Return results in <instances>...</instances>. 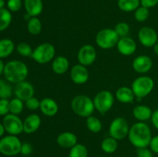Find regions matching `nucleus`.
<instances>
[{
  "label": "nucleus",
  "instance_id": "f257e3e1",
  "mask_svg": "<svg viewBox=\"0 0 158 157\" xmlns=\"http://www.w3.org/2000/svg\"><path fill=\"white\" fill-rule=\"evenodd\" d=\"M127 137L131 145L137 149H141L149 146L152 133L148 124L144 122H138L131 126Z\"/></svg>",
  "mask_w": 158,
  "mask_h": 157
},
{
  "label": "nucleus",
  "instance_id": "f03ea898",
  "mask_svg": "<svg viewBox=\"0 0 158 157\" xmlns=\"http://www.w3.org/2000/svg\"><path fill=\"white\" fill-rule=\"evenodd\" d=\"M5 78L10 83L17 84L25 81L29 75V69L27 65L19 60H12L5 65Z\"/></svg>",
  "mask_w": 158,
  "mask_h": 157
},
{
  "label": "nucleus",
  "instance_id": "7ed1b4c3",
  "mask_svg": "<svg viewBox=\"0 0 158 157\" xmlns=\"http://www.w3.org/2000/svg\"><path fill=\"white\" fill-rule=\"evenodd\" d=\"M71 109L76 115L83 118H87L94 114V100L86 95H76L71 101Z\"/></svg>",
  "mask_w": 158,
  "mask_h": 157
},
{
  "label": "nucleus",
  "instance_id": "20e7f679",
  "mask_svg": "<svg viewBox=\"0 0 158 157\" xmlns=\"http://www.w3.org/2000/svg\"><path fill=\"white\" fill-rule=\"evenodd\" d=\"M154 88V81L148 75H140L133 81L131 89L136 98L142 99L148 96Z\"/></svg>",
  "mask_w": 158,
  "mask_h": 157
},
{
  "label": "nucleus",
  "instance_id": "39448f33",
  "mask_svg": "<svg viewBox=\"0 0 158 157\" xmlns=\"http://www.w3.org/2000/svg\"><path fill=\"white\" fill-rule=\"evenodd\" d=\"M56 49L51 43L44 42L37 46L33 49L31 58L38 64L44 65L50 62L55 58Z\"/></svg>",
  "mask_w": 158,
  "mask_h": 157
},
{
  "label": "nucleus",
  "instance_id": "423d86ee",
  "mask_svg": "<svg viewBox=\"0 0 158 157\" xmlns=\"http://www.w3.org/2000/svg\"><path fill=\"white\" fill-rule=\"evenodd\" d=\"M119 38L120 37L115 32L114 29L106 28L97 32L95 42L100 49L107 50V49H111L117 46Z\"/></svg>",
  "mask_w": 158,
  "mask_h": 157
},
{
  "label": "nucleus",
  "instance_id": "0eeeda50",
  "mask_svg": "<svg viewBox=\"0 0 158 157\" xmlns=\"http://www.w3.org/2000/svg\"><path fill=\"white\" fill-rule=\"evenodd\" d=\"M22 142L17 135H8L0 139V152L6 156H14L21 152Z\"/></svg>",
  "mask_w": 158,
  "mask_h": 157
},
{
  "label": "nucleus",
  "instance_id": "6e6552de",
  "mask_svg": "<svg viewBox=\"0 0 158 157\" xmlns=\"http://www.w3.org/2000/svg\"><path fill=\"white\" fill-rule=\"evenodd\" d=\"M94 104L96 110L104 115L112 109L114 104V96L108 90H101L94 98Z\"/></svg>",
  "mask_w": 158,
  "mask_h": 157
},
{
  "label": "nucleus",
  "instance_id": "1a4fd4ad",
  "mask_svg": "<svg viewBox=\"0 0 158 157\" xmlns=\"http://www.w3.org/2000/svg\"><path fill=\"white\" fill-rule=\"evenodd\" d=\"M130 126L127 120L123 117H117L111 122L109 127L110 136L115 139H123L129 134Z\"/></svg>",
  "mask_w": 158,
  "mask_h": 157
},
{
  "label": "nucleus",
  "instance_id": "9d476101",
  "mask_svg": "<svg viewBox=\"0 0 158 157\" xmlns=\"http://www.w3.org/2000/svg\"><path fill=\"white\" fill-rule=\"evenodd\" d=\"M2 124L9 135H19L23 132V121L17 115L9 113L3 117Z\"/></svg>",
  "mask_w": 158,
  "mask_h": 157
},
{
  "label": "nucleus",
  "instance_id": "9b49d317",
  "mask_svg": "<svg viewBox=\"0 0 158 157\" xmlns=\"http://www.w3.org/2000/svg\"><path fill=\"white\" fill-rule=\"evenodd\" d=\"M137 38L140 44L147 48L154 47V45L158 42L157 32L149 26L140 28L137 33Z\"/></svg>",
  "mask_w": 158,
  "mask_h": 157
},
{
  "label": "nucleus",
  "instance_id": "f8f14e48",
  "mask_svg": "<svg viewBox=\"0 0 158 157\" xmlns=\"http://www.w3.org/2000/svg\"><path fill=\"white\" fill-rule=\"evenodd\" d=\"M97 50L92 45L86 44L82 46L77 53V60L79 63L84 66L94 64L97 59Z\"/></svg>",
  "mask_w": 158,
  "mask_h": 157
},
{
  "label": "nucleus",
  "instance_id": "ddd939ff",
  "mask_svg": "<svg viewBox=\"0 0 158 157\" xmlns=\"http://www.w3.org/2000/svg\"><path fill=\"white\" fill-rule=\"evenodd\" d=\"M13 92L16 98L25 102L34 96L35 89L30 83L25 80V81L15 84Z\"/></svg>",
  "mask_w": 158,
  "mask_h": 157
},
{
  "label": "nucleus",
  "instance_id": "4468645a",
  "mask_svg": "<svg viewBox=\"0 0 158 157\" xmlns=\"http://www.w3.org/2000/svg\"><path fill=\"white\" fill-rule=\"evenodd\" d=\"M89 77V71L86 66L77 64L70 69V78L75 84L83 85L88 81Z\"/></svg>",
  "mask_w": 158,
  "mask_h": 157
},
{
  "label": "nucleus",
  "instance_id": "2eb2a0df",
  "mask_svg": "<svg viewBox=\"0 0 158 157\" xmlns=\"http://www.w3.org/2000/svg\"><path fill=\"white\" fill-rule=\"evenodd\" d=\"M117 49L122 55L130 56L135 53L137 51V43L131 37H123L119 38L117 44Z\"/></svg>",
  "mask_w": 158,
  "mask_h": 157
},
{
  "label": "nucleus",
  "instance_id": "dca6fc26",
  "mask_svg": "<svg viewBox=\"0 0 158 157\" xmlns=\"http://www.w3.org/2000/svg\"><path fill=\"white\" fill-rule=\"evenodd\" d=\"M153 66L151 58L146 55H140L136 57L132 62V67L136 72L145 74L149 72Z\"/></svg>",
  "mask_w": 158,
  "mask_h": 157
},
{
  "label": "nucleus",
  "instance_id": "f3484780",
  "mask_svg": "<svg viewBox=\"0 0 158 157\" xmlns=\"http://www.w3.org/2000/svg\"><path fill=\"white\" fill-rule=\"evenodd\" d=\"M40 111L47 117H53L59 111L58 103L52 99L46 97L40 101Z\"/></svg>",
  "mask_w": 158,
  "mask_h": 157
},
{
  "label": "nucleus",
  "instance_id": "a211bd4d",
  "mask_svg": "<svg viewBox=\"0 0 158 157\" xmlns=\"http://www.w3.org/2000/svg\"><path fill=\"white\" fill-rule=\"evenodd\" d=\"M42 124L41 118L35 113L28 115L23 121V132L26 134H32L40 129Z\"/></svg>",
  "mask_w": 158,
  "mask_h": 157
},
{
  "label": "nucleus",
  "instance_id": "6ab92c4d",
  "mask_svg": "<svg viewBox=\"0 0 158 157\" xmlns=\"http://www.w3.org/2000/svg\"><path fill=\"white\" fill-rule=\"evenodd\" d=\"M78 139L76 134L72 132H63L59 134L56 138V143L59 146L64 149H69L77 144Z\"/></svg>",
  "mask_w": 158,
  "mask_h": 157
},
{
  "label": "nucleus",
  "instance_id": "aec40b11",
  "mask_svg": "<svg viewBox=\"0 0 158 157\" xmlns=\"http://www.w3.org/2000/svg\"><path fill=\"white\" fill-rule=\"evenodd\" d=\"M24 7L29 16L37 17L43 12V3L42 0H24Z\"/></svg>",
  "mask_w": 158,
  "mask_h": 157
},
{
  "label": "nucleus",
  "instance_id": "412c9836",
  "mask_svg": "<svg viewBox=\"0 0 158 157\" xmlns=\"http://www.w3.org/2000/svg\"><path fill=\"white\" fill-rule=\"evenodd\" d=\"M69 69V62L66 57L60 55L52 61V70L56 75H63Z\"/></svg>",
  "mask_w": 158,
  "mask_h": 157
},
{
  "label": "nucleus",
  "instance_id": "4be33fe9",
  "mask_svg": "<svg viewBox=\"0 0 158 157\" xmlns=\"http://www.w3.org/2000/svg\"><path fill=\"white\" fill-rule=\"evenodd\" d=\"M132 114L139 122H145L151 119L153 111L149 106L145 105H137L133 109Z\"/></svg>",
  "mask_w": 158,
  "mask_h": 157
},
{
  "label": "nucleus",
  "instance_id": "5701e85b",
  "mask_svg": "<svg viewBox=\"0 0 158 157\" xmlns=\"http://www.w3.org/2000/svg\"><path fill=\"white\" fill-rule=\"evenodd\" d=\"M115 97L120 103H132L136 98L132 89L127 86H122L119 88L115 93Z\"/></svg>",
  "mask_w": 158,
  "mask_h": 157
},
{
  "label": "nucleus",
  "instance_id": "b1692460",
  "mask_svg": "<svg viewBox=\"0 0 158 157\" xmlns=\"http://www.w3.org/2000/svg\"><path fill=\"white\" fill-rule=\"evenodd\" d=\"M15 44L10 38L0 39V58L9 57L15 50Z\"/></svg>",
  "mask_w": 158,
  "mask_h": 157
},
{
  "label": "nucleus",
  "instance_id": "393cba45",
  "mask_svg": "<svg viewBox=\"0 0 158 157\" xmlns=\"http://www.w3.org/2000/svg\"><path fill=\"white\" fill-rule=\"evenodd\" d=\"M117 5L123 12H132L140 6V0H118Z\"/></svg>",
  "mask_w": 158,
  "mask_h": 157
},
{
  "label": "nucleus",
  "instance_id": "a878e982",
  "mask_svg": "<svg viewBox=\"0 0 158 157\" xmlns=\"http://www.w3.org/2000/svg\"><path fill=\"white\" fill-rule=\"evenodd\" d=\"M43 30V24L38 17H31L27 21V31L32 35H37Z\"/></svg>",
  "mask_w": 158,
  "mask_h": 157
},
{
  "label": "nucleus",
  "instance_id": "bb28decb",
  "mask_svg": "<svg viewBox=\"0 0 158 157\" xmlns=\"http://www.w3.org/2000/svg\"><path fill=\"white\" fill-rule=\"evenodd\" d=\"M100 147L105 153L112 154L117 151L118 148V143H117V140L113 137H106L102 141Z\"/></svg>",
  "mask_w": 158,
  "mask_h": 157
},
{
  "label": "nucleus",
  "instance_id": "cd10ccee",
  "mask_svg": "<svg viewBox=\"0 0 158 157\" xmlns=\"http://www.w3.org/2000/svg\"><path fill=\"white\" fill-rule=\"evenodd\" d=\"M12 20V12L8 9H0V32H3L9 28Z\"/></svg>",
  "mask_w": 158,
  "mask_h": 157
},
{
  "label": "nucleus",
  "instance_id": "c85d7f7f",
  "mask_svg": "<svg viewBox=\"0 0 158 157\" xmlns=\"http://www.w3.org/2000/svg\"><path fill=\"white\" fill-rule=\"evenodd\" d=\"M86 126L87 129L94 133H98L102 130V128H103V124L100 119L93 115L86 118Z\"/></svg>",
  "mask_w": 158,
  "mask_h": 157
},
{
  "label": "nucleus",
  "instance_id": "c756f323",
  "mask_svg": "<svg viewBox=\"0 0 158 157\" xmlns=\"http://www.w3.org/2000/svg\"><path fill=\"white\" fill-rule=\"evenodd\" d=\"M68 157H88V149L83 144L77 143L69 149Z\"/></svg>",
  "mask_w": 158,
  "mask_h": 157
},
{
  "label": "nucleus",
  "instance_id": "7c9ffc66",
  "mask_svg": "<svg viewBox=\"0 0 158 157\" xmlns=\"http://www.w3.org/2000/svg\"><path fill=\"white\" fill-rule=\"evenodd\" d=\"M13 92L11 83L7 80L0 79V99H9Z\"/></svg>",
  "mask_w": 158,
  "mask_h": 157
},
{
  "label": "nucleus",
  "instance_id": "2f4dec72",
  "mask_svg": "<svg viewBox=\"0 0 158 157\" xmlns=\"http://www.w3.org/2000/svg\"><path fill=\"white\" fill-rule=\"evenodd\" d=\"M24 101L19 99L18 98H14L9 103V109H10V113L14 115H19L24 109L25 104L23 103Z\"/></svg>",
  "mask_w": 158,
  "mask_h": 157
},
{
  "label": "nucleus",
  "instance_id": "473e14b6",
  "mask_svg": "<svg viewBox=\"0 0 158 157\" xmlns=\"http://www.w3.org/2000/svg\"><path fill=\"white\" fill-rule=\"evenodd\" d=\"M15 49L17 52L23 57H31L33 52V49H32L30 45L25 42H20L19 43H18Z\"/></svg>",
  "mask_w": 158,
  "mask_h": 157
},
{
  "label": "nucleus",
  "instance_id": "72a5a7b5",
  "mask_svg": "<svg viewBox=\"0 0 158 157\" xmlns=\"http://www.w3.org/2000/svg\"><path fill=\"white\" fill-rule=\"evenodd\" d=\"M150 11L149 9L145 8L143 6H139L135 11H134V18L136 21L139 22H145L149 18Z\"/></svg>",
  "mask_w": 158,
  "mask_h": 157
},
{
  "label": "nucleus",
  "instance_id": "f704fd0d",
  "mask_svg": "<svg viewBox=\"0 0 158 157\" xmlns=\"http://www.w3.org/2000/svg\"><path fill=\"white\" fill-rule=\"evenodd\" d=\"M130 29L131 28H130L129 24L125 22H118L114 27V30H115V32H117V34L119 35L120 38L127 36L130 32Z\"/></svg>",
  "mask_w": 158,
  "mask_h": 157
},
{
  "label": "nucleus",
  "instance_id": "c9c22d12",
  "mask_svg": "<svg viewBox=\"0 0 158 157\" xmlns=\"http://www.w3.org/2000/svg\"><path fill=\"white\" fill-rule=\"evenodd\" d=\"M25 106L27 109L31 111H35L36 109H40V101L35 97H32L26 101H25Z\"/></svg>",
  "mask_w": 158,
  "mask_h": 157
},
{
  "label": "nucleus",
  "instance_id": "e433bc0d",
  "mask_svg": "<svg viewBox=\"0 0 158 157\" xmlns=\"http://www.w3.org/2000/svg\"><path fill=\"white\" fill-rule=\"evenodd\" d=\"M23 6L22 0H8L7 7L11 12H17Z\"/></svg>",
  "mask_w": 158,
  "mask_h": 157
},
{
  "label": "nucleus",
  "instance_id": "4c0bfd02",
  "mask_svg": "<svg viewBox=\"0 0 158 157\" xmlns=\"http://www.w3.org/2000/svg\"><path fill=\"white\" fill-rule=\"evenodd\" d=\"M9 103L8 99H0V115L5 116L10 112Z\"/></svg>",
  "mask_w": 158,
  "mask_h": 157
},
{
  "label": "nucleus",
  "instance_id": "58836bf2",
  "mask_svg": "<svg viewBox=\"0 0 158 157\" xmlns=\"http://www.w3.org/2000/svg\"><path fill=\"white\" fill-rule=\"evenodd\" d=\"M33 151V148H32V146L29 143H22L21 146V152L20 153L23 155H25V156H27V155H29Z\"/></svg>",
  "mask_w": 158,
  "mask_h": 157
},
{
  "label": "nucleus",
  "instance_id": "ea45409f",
  "mask_svg": "<svg viewBox=\"0 0 158 157\" xmlns=\"http://www.w3.org/2000/svg\"><path fill=\"white\" fill-rule=\"evenodd\" d=\"M137 157H154V155H153V152L151 150V149H148L147 147L137 149Z\"/></svg>",
  "mask_w": 158,
  "mask_h": 157
},
{
  "label": "nucleus",
  "instance_id": "a19ab883",
  "mask_svg": "<svg viewBox=\"0 0 158 157\" xmlns=\"http://www.w3.org/2000/svg\"><path fill=\"white\" fill-rule=\"evenodd\" d=\"M150 149L154 153L158 154V135L152 137L150 143Z\"/></svg>",
  "mask_w": 158,
  "mask_h": 157
},
{
  "label": "nucleus",
  "instance_id": "79ce46f5",
  "mask_svg": "<svg viewBox=\"0 0 158 157\" xmlns=\"http://www.w3.org/2000/svg\"><path fill=\"white\" fill-rule=\"evenodd\" d=\"M158 4V0H140V6L145 8L155 7Z\"/></svg>",
  "mask_w": 158,
  "mask_h": 157
},
{
  "label": "nucleus",
  "instance_id": "37998d69",
  "mask_svg": "<svg viewBox=\"0 0 158 157\" xmlns=\"http://www.w3.org/2000/svg\"><path fill=\"white\" fill-rule=\"evenodd\" d=\"M151 122L154 127L158 130V109L153 112L152 116H151Z\"/></svg>",
  "mask_w": 158,
  "mask_h": 157
},
{
  "label": "nucleus",
  "instance_id": "c03bdc74",
  "mask_svg": "<svg viewBox=\"0 0 158 157\" xmlns=\"http://www.w3.org/2000/svg\"><path fill=\"white\" fill-rule=\"evenodd\" d=\"M4 69H5V64L2 62V58H0V75H2L4 72Z\"/></svg>",
  "mask_w": 158,
  "mask_h": 157
},
{
  "label": "nucleus",
  "instance_id": "a18cd8bd",
  "mask_svg": "<svg viewBox=\"0 0 158 157\" xmlns=\"http://www.w3.org/2000/svg\"><path fill=\"white\" fill-rule=\"evenodd\" d=\"M5 132H6V129H5L4 126H3L2 123H0V137H2L4 135Z\"/></svg>",
  "mask_w": 158,
  "mask_h": 157
},
{
  "label": "nucleus",
  "instance_id": "49530a36",
  "mask_svg": "<svg viewBox=\"0 0 158 157\" xmlns=\"http://www.w3.org/2000/svg\"><path fill=\"white\" fill-rule=\"evenodd\" d=\"M154 52H155L156 55H158V42H157V43H156L155 45H154Z\"/></svg>",
  "mask_w": 158,
  "mask_h": 157
},
{
  "label": "nucleus",
  "instance_id": "de8ad7c7",
  "mask_svg": "<svg viewBox=\"0 0 158 157\" xmlns=\"http://www.w3.org/2000/svg\"><path fill=\"white\" fill-rule=\"evenodd\" d=\"M5 6V1L4 0H0V9L4 8Z\"/></svg>",
  "mask_w": 158,
  "mask_h": 157
}]
</instances>
